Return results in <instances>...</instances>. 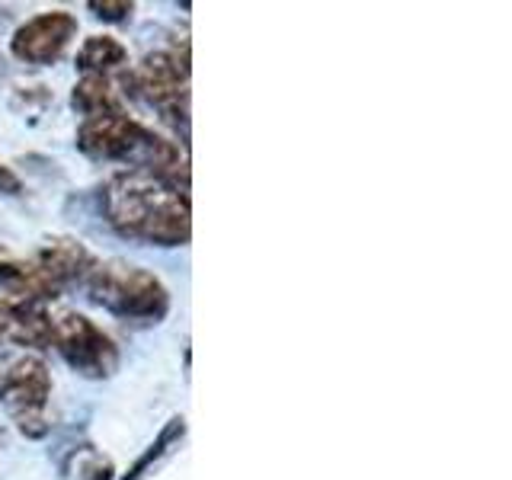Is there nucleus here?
Listing matches in <instances>:
<instances>
[{"mask_svg":"<svg viewBox=\"0 0 512 480\" xmlns=\"http://www.w3.org/2000/svg\"><path fill=\"white\" fill-rule=\"evenodd\" d=\"M109 228L154 247H186L192 237L189 192H180L151 170L128 167L103 189Z\"/></svg>","mask_w":512,"mask_h":480,"instance_id":"f257e3e1","label":"nucleus"},{"mask_svg":"<svg viewBox=\"0 0 512 480\" xmlns=\"http://www.w3.org/2000/svg\"><path fill=\"white\" fill-rule=\"evenodd\" d=\"M93 304L122 320H141V324H157L170 311V292L154 272L122 263V260H100L80 285Z\"/></svg>","mask_w":512,"mask_h":480,"instance_id":"f03ea898","label":"nucleus"},{"mask_svg":"<svg viewBox=\"0 0 512 480\" xmlns=\"http://www.w3.org/2000/svg\"><path fill=\"white\" fill-rule=\"evenodd\" d=\"M48 324H52V346L80 378L103 381L116 375L119 349L90 317L77 311H48Z\"/></svg>","mask_w":512,"mask_h":480,"instance_id":"7ed1b4c3","label":"nucleus"},{"mask_svg":"<svg viewBox=\"0 0 512 480\" xmlns=\"http://www.w3.org/2000/svg\"><path fill=\"white\" fill-rule=\"evenodd\" d=\"M52 397V372L39 356H23L7 365L0 375V404L26 439H45L48 420L45 407Z\"/></svg>","mask_w":512,"mask_h":480,"instance_id":"20e7f679","label":"nucleus"},{"mask_svg":"<svg viewBox=\"0 0 512 480\" xmlns=\"http://www.w3.org/2000/svg\"><path fill=\"white\" fill-rule=\"evenodd\" d=\"M135 90L164 116L176 132L189 138V74L173 64L167 52H151L132 74Z\"/></svg>","mask_w":512,"mask_h":480,"instance_id":"39448f33","label":"nucleus"},{"mask_svg":"<svg viewBox=\"0 0 512 480\" xmlns=\"http://www.w3.org/2000/svg\"><path fill=\"white\" fill-rule=\"evenodd\" d=\"M77 36V16L68 10H45L26 20L10 39V55L32 68L55 64Z\"/></svg>","mask_w":512,"mask_h":480,"instance_id":"423d86ee","label":"nucleus"},{"mask_svg":"<svg viewBox=\"0 0 512 480\" xmlns=\"http://www.w3.org/2000/svg\"><path fill=\"white\" fill-rule=\"evenodd\" d=\"M0 340L26 349L52 346V324H48L45 304L16 295H0Z\"/></svg>","mask_w":512,"mask_h":480,"instance_id":"0eeeda50","label":"nucleus"},{"mask_svg":"<svg viewBox=\"0 0 512 480\" xmlns=\"http://www.w3.org/2000/svg\"><path fill=\"white\" fill-rule=\"evenodd\" d=\"M32 260H36L45 276L64 292L68 285H84L93 266L100 263V256L74 237H52V240H45Z\"/></svg>","mask_w":512,"mask_h":480,"instance_id":"6e6552de","label":"nucleus"},{"mask_svg":"<svg viewBox=\"0 0 512 480\" xmlns=\"http://www.w3.org/2000/svg\"><path fill=\"white\" fill-rule=\"evenodd\" d=\"M0 288H4L7 295L29 298L39 304L61 295V288L45 276L32 256H20L7 244H0Z\"/></svg>","mask_w":512,"mask_h":480,"instance_id":"1a4fd4ad","label":"nucleus"},{"mask_svg":"<svg viewBox=\"0 0 512 480\" xmlns=\"http://www.w3.org/2000/svg\"><path fill=\"white\" fill-rule=\"evenodd\" d=\"M71 106L84 119L109 116V112H122L119 90L103 74H84V77H80L77 84H74V90H71Z\"/></svg>","mask_w":512,"mask_h":480,"instance_id":"9d476101","label":"nucleus"},{"mask_svg":"<svg viewBox=\"0 0 512 480\" xmlns=\"http://www.w3.org/2000/svg\"><path fill=\"white\" fill-rule=\"evenodd\" d=\"M128 61V48L116 39V36H90L84 45L77 48V71L84 74H103L109 77V71L122 68Z\"/></svg>","mask_w":512,"mask_h":480,"instance_id":"9b49d317","label":"nucleus"},{"mask_svg":"<svg viewBox=\"0 0 512 480\" xmlns=\"http://www.w3.org/2000/svg\"><path fill=\"white\" fill-rule=\"evenodd\" d=\"M183 432H186V423H183V416H176V420H170L167 423V429L164 432H160V436H157V442L148 448V452H144L138 461H135V468L132 471H128L122 480H141L144 474H148V468H151V464L157 461V458H164L167 452H170V445L176 442V439H183Z\"/></svg>","mask_w":512,"mask_h":480,"instance_id":"f8f14e48","label":"nucleus"},{"mask_svg":"<svg viewBox=\"0 0 512 480\" xmlns=\"http://www.w3.org/2000/svg\"><path fill=\"white\" fill-rule=\"evenodd\" d=\"M90 10L106 23H122V20H128V16L135 13V4H132V0H93Z\"/></svg>","mask_w":512,"mask_h":480,"instance_id":"ddd939ff","label":"nucleus"},{"mask_svg":"<svg viewBox=\"0 0 512 480\" xmlns=\"http://www.w3.org/2000/svg\"><path fill=\"white\" fill-rule=\"evenodd\" d=\"M20 192H23V180L7 164H0V196H20Z\"/></svg>","mask_w":512,"mask_h":480,"instance_id":"4468645a","label":"nucleus"},{"mask_svg":"<svg viewBox=\"0 0 512 480\" xmlns=\"http://www.w3.org/2000/svg\"><path fill=\"white\" fill-rule=\"evenodd\" d=\"M109 477H112V464H109V461H100L93 471H87L84 480H109Z\"/></svg>","mask_w":512,"mask_h":480,"instance_id":"2eb2a0df","label":"nucleus"}]
</instances>
